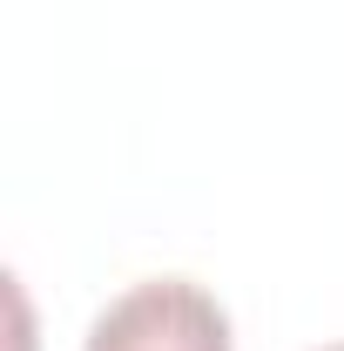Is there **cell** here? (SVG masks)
I'll list each match as a JSON object with an SVG mask.
<instances>
[{"label":"cell","instance_id":"1","mask_svg":"<svg viewBox=\"0 0 344 351\" xmlns=\"http://www.w3.org/2000/svg\"><path fill=\"white\" fill-rule=\"evenodd\" d=\"M82 351H236L230 311L189 277H149L88 324Z\"/></svg>","mask_w":344,"mask_h":351},{"label":"cell","instance_id":"2","mask_svg":"<svg viewBox=\"0 0 344 351\" xmlns=\"http://www.w3.org/2000/svg\"><path fill=\"white\" fill-rule=\"evenodd\" d=\"M324 351H344V345H324Z\"/></svg>","mask_w":344,"mask_h":351}]
</instances>
